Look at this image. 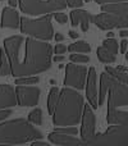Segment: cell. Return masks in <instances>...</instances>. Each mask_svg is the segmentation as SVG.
<instances>
[{
    "label": "cell",
    "mask_w": 128,
    "mask_h": 146,
    "mask_svg": "<svg viewBox=\"0 0 128 146\" xmlns=\"http://www.w3.org/2000/svg\"><path fill=\"white\" fill-rule=\"evenodd\" d=\"M103 46L108 49L109 51H111L114 55H117V54H118V41L114 40L113 37L105 38V40L103 41Z\"/></svg>",
    "instance_id": "cell-25"
},
{
    "label": "cell",
    "mask_w": 128,
    "mask_h": 146,
    "mask_svg": "<svg viewBox=\"0 0 128 146\" xmlns=\"http://www.w3.org/2000/svg\"><path fill=\"white\" fill-rule=\"evenodd\" d=\"M53 60L54 62H59V63H60V62H64L65 60V58H64L63 55H60V54H56V55L53 58Z\"/></svg>",
    "instance_id": "cell-36"
},
{
    "label": "cell",
    "mask_w": 128,
    "mask_h": 146,
    "mask_svg": "<svg viewBox=\"0 0 128 146\" xmlns=\"http://www.w3.org/2000/svg\"><path fill=\"white\" fill-rule=\"evenodd\" d=\"M8 3H9L10 7H15V5L18 4V0H7Z\"/></svg>",
    "instance_id": "cell-39"
},
{
    "label": "cell",
    "mask_w": 128,
    "mask_h": 146,
    "mask_svg": "<svg viewBox=\"0 0 128 146\" xmlns=\"http://www.w3.org/2000/svg\"><path fill=\"white\" fill-rule=\"evenodd\" d=\"M53 15H54V18H55L56 22L60 23V25H64V23H67V21H68L67 14H65V13H62L60 10H58V12H54Z\"/></svg>",
    "instance_id": "cell-28"
},
{
    "label": "cell",
    "mask_w": 128,
    "mask_h": 146,
    "mask_svg": "<svg viewBox=\"0 0 128 146\" xmlns=\"http://www.w3.org/2000/svg\"><path fill=\"white\" fill-rule=\"evenodd\" d=\"M40 78L37 76H27V77L15 78V85H36L38 83Z\"/></svg>",
    "instance_id": "cell-26"
},
{
    "label": "cell",
    "mask_w": 128,
    "mask_h": 146,
    "mask_svg": "<svg viewBox=\"0 0 128 146\" xmlns=\"http://www.w3.org/2000/svg\"><path fill=\"white\" fill-rule=\"evenodd\" d=\"M106 121L109 124H128V111L119 108H108Z\"/></svg>",
    "instance_id": "cell-17"
},
{
    "label": "cell",
    "mask_w": 128,
    "mask_h": 146,
    "mask_svg": "<svg viewBox=\"0 0 128 146\" xmlns=\"http://www.w3.org/2000/svg\"><path fill=\"white\" fill-rule=\"evenodd\" d=\"M109 82H110V74L104 71L100 76V91H99V105H103L105 98L109 92Z\"/></svg>",
    "instance_id": "cell-18"
},
{
    "label": "cell",
    "mask_w": 128,
    "mask_h": 146,
    "mask_svg": "<svg viewBox=\"0 0 128 146\" xmlns=\"http://www.w3.org/2000/svg\"><path fill=\"white\" fill-rule=\"evenodd\" d=\"M12 115V110L9 108H5V109H0V122L5 121L8 117Z\"/></svg>",
    "instance_id": "cell-29"
},
{
    "label": "cell",
    "mask_w": 128,
    "mask_h": 146,
    "mask_svg": "<svg viewBox=\"0 0 128 146\" xmlns=\"http://www.w3.org/2000/svg\"><path fill=\"white\" fill-rule=\"evenodd\" d=\"M54 38H55L56 42H60V41H63V40H64V36L62 35L60 32H56L55 35H54Z\"/></svg>",
    "instance_id": "cell-35"
},
{
    "label": "cell",
    "mask_w": 128,
    "mask_h": 146,
    "mask_svg": "<svg viewBox=\"0 0 128 146\" xmlns=\"http://www.w3.org/2000/svg\"><path fill=\"white\" fill-rule=\"evenodd\" d=\"M22 13L28 15H44L68 7L67 0H18Z\"/></svg>",
    "instance_id": "cell-7"
},
{
    "label": "cell",
    "mask_w": 128,
    "mask_h": 146,
    "mask_svg": "<svg viewBox=\"0 0 128 146\" xmlns=\"http://www.w3.org/2000/svg\"><path fill=\"white\" fill-rule=\"evenodd\" d=\"M95 114H94V108L88 104H85L82 111V118H81V139L83 142L90 141L95 136Z\"/></svg>",
    "instance_id": "cell-11"
},
{
    "label": "cell",
    "mask_w": 128,
    "mask_h": 146,
    "mask_svg": "<svg viewBox=\"0 0 128 146\" xmlns=\"http://www.w3.org/2000/svg\"><path fill=\"white\" fill-rule=\"evenodd\" d=\"M96 54H97V58L100 62H103V63L105 64H111L115 62V55H114L111 51H109L106 48H104L103 45L99 46L97 50H96Z\"/></svg>",
    "instance_id": "cell-20"
},
{
    "label": "cell",
    "mask_w": 128,
    "mask_h": 146,
    "mask_svg": "<svg viewBox=\"0 0 128 146\" xmlns=\"http://www.w3.org/2000/svg\"><path fill=\"white\" fill-rule=\"evenodd\" d=\"M87 68L85 66L70 62L65 67V76H64V86L67 87H73L76 90H83L86 86V80H87Z\"/></svg>",
    "instance_id": "cell-9"
},
{
    "label": "cell",
    "mask_w": 128,
    "mask_h": 146,
    "mask_svg": "<svg viewBox=\"0 0 128 146\" xmlns=\"http://www.w3.org/2000/svg\"><path fill=\"white\" fill-rule=\"evenodd\" d=\"M105 72H108L109 74H111L114 78H117L118 81L121 82H124L128 85V73L127 72H122V71H118L117 68L114 67H110V66H106L105 67Z\"/></svg>",
    "instance_id": "cell-23"
},
{
    "label": "cell",
    "mask_w": 128,
    "mask_h": 146,
    "mask_svg": "<svg viewBox=\"0 0 128 146\" xmlns=\"http://www.w3.org/2000/svg\"><path fill=\"white\" fill-rule=\"evenodd\" d=\"M0 26L4 28H18L21 26L19 13L13 7H5L1 12V22Z\"/></svg>",
    "instance_id": "cell-16"
},
{
    "label": "cell",
    "mask_w": 128,
    "mask_h": 146,
    "mask_svg": "<svg viewBox=\"0 0 128 146\" xmlns=\"http://www.w3.org/2000/svg\"><path fill=\"white\" fill-rule=\"evenodd\" d=\"M68 51H70V53H90L91 51V46L90 44H87L86 41L81 40V41H76V42L70 44L69 46H68Z\"/></svg>",
    "instance_id": "cell-22"
},
{
    "label": "cell",
    "mask_w": 128,
    "mask_h": 146,
    "mask_svg": "<svg viewBox=\"0 0 128 146\" xmlns=\"http://www.w3.org/2000/svg\"><path fill=\"white\" fill-rule=\"evenodd\" d=\"M70 62H74V63H88L90 62V56L86 55L85 53H73L69 56Z\"/></svg>",
    "instance_id": "cell-27"
},
{
    "label": "cell",
    "mask_w": 128,
    "mask_h": 146,
    "mask_svg": "<svg viewBox=\"0 0 128 146\" xmlns=\"http://www.w3.org/2000/svg\"><path fill=\"white\" fill-rule=\"evenodd\" d=\"M53 48L48 41L38 40L35 37L26 38L25 56L10 54L9 60L12 64V76L14 78L36 76L48 71L51 67Z\"/></svg>",
    "instance_id": "cell-1"
},
{
    "label": "cell",
    "mask_w": 128,
    "mask_h": 146,
    "mask_svg": "<svg viewBox=\"0 0 128 146\" xmlns=\"http://www.w3.org/2000/svg\"><path fill=\"white\" fill-rule=\"evenodd\" d=\"M83 106V96L76 88L65 86L60 90L58 103L51 114L54 126L67 127L78 124L82 118Z\"/></svg>",
    "instance_id": "cell-2"
},
{
    "label": "cell",
    "mask_w": 128,
    "mask_h": 146,
    "mask_svg": "<svg viewBox=\"0 0 128 146\" xmlns=\"http://www.w3.org/2000/svg\"><path fill=\"white\" fill-rule=\"evenodd\" d=\"M86 145L128 146V124H111L103 133H95V136L86 142Z\"/></svg>",
    "instance_id": "cell-6"
},
{
    "label": "cell",
    "mask_w": 128,
    "mask_h": 146,
    "mask_svg": "<svg viewBox=\"0 0 128 146\" xmlns=\"http://www.w3.org/2000/svg\"><path fill=\"white\" fill-rule=\"evenodd\" d=\"M94 17L95 15H92V13H90L88 10L73 8V10L70 12V21H72L70 25L73 27H77L78 25H81V28H82L83 32H87L90 23L94 22Z\"/></svg>",
    "instance_id": "cell-13"
},
{
    "label": "cell",
    "mask_w": 128,
    "mask_h": 146,
    "mask_svg": "<svg viewBox=\"0 0 128 146\" xmlns=\"http://www.w3.org/2000/svg\"><path fill=\"white\" fill-rule=\"evenodd\" d=\"M67 51V46L64 44H56L55 48H54V53L55 54H64Z\"/></svg>",
    "instance_id": "cell-31"
},
{
    "label": "cell",
    "mask_w": 128,
    "mask_h": 146,
    "mask_svg": "<svg viewBox=\"0 0 128 146\" xmlns=\"http://www.w3.org/2000/svg\"><path fill=\"white\" fill-rule=\"evenodd\" d=\"M106 36H108V37H114V33L111 32V30H110L108 33H106Z\"/></svg>",
    "instance_id": "cell-41"
},
{
    "label": "cell",
    "mask_w": 128,
    "mask_h": 146,
    "mask_svg": "<svg viewBox=\"0 0 128 146\" xmlns=\"http://www.w3.org/2000/svg\"><path fill=\"white\" fill-rule=\"evenodd\" d=\"M78 36H80V33H77L76 31H73V30L69 31V37H72V38H78Z\"/></svg>",
    "instance_id": "cell-37"
},
{
    "label": "cell",
    "mask_w": 128,
    "mask_h": 146,
    "mask_svg": "<svg viewBox=\"0 0 128 146\" xmlns=\"http://www.w3.org/2000/svg\"><path fill=\"white\" fill-rule=\"evenodd\" d=\"M95 1H96V3H97V0H95Z\"/></svg>",
    "instance_id": "cell-44"
},
{
    "label": "cell",
    "mask_w": 128,
    "mask_h": 146,
    "mask_svg": "<svg viewBox=\"0 0 128 146\" xmlns=\"http://www.w3.org/2000/svg\"><path fill=\"white\" fill-rule=\"evenodd\" d=\"M85 1H87V3H88V1H91V0H85Z\"/></svg>",
    "instance_id": "cell-43"
},
{
    "label": "cell",
    "mask_w": 128,
    "mask_h": 146,
    "mask_svg": "<svg viewBox=\"0 0 128 146\" xmlns=\"http://www.w3.org/2000/svg\"><path fill=\"white\" fill-rule=\"evenodd\" d=\"M12 74V64H10L9 56H8L7 51L0 50V76H9Z\"/></svg>",
    "instance_id": "cell-19"
},
{
    "label": "cell",
    "mask_w": 128,
    "mask_h": 146,
    "mask_svg": "<svg viewBox=\"0 0 128 146\" xmlns=\"http://www.w3.org/2000/svg\"><path fill=\"white\" fill-rule=\"evenodd\" d=\"M28 121L32 124H36V126H40L42 123V110L40 108H36L33 110L30 111L28 114Z\"/></svg>",
    "instance_id": "cell-24"
},
{
    "label": "cell",
    "mask_w": 128,
    "mask_h": 146,
    "mask_svg": "<svg viewBox=\"0 0 128 146\" xmlns=\"http://www.w3.org/2000/svg\"><path fill=\"white\" fill-rule=\"evenodd\" d=\"M40 88L30 85H17L15 95L19 106H36L40 100Z\"/></svg>",
    "instance_id": "cell-10"
},
{
    "label": "cell",
    "mask_w": 128,
    "mask_h": 146,
    "mask_svg": "<svg viewBox=\"0 0 128 146\" xmlns=\"http://www.w3.org/2000/svg\"><path fill=\"white\" fill-rule=\"evenodd\" d=\"M126 59H127V62H128V51H126Z\"/></svg>",
    "instance_id": "cell-42"
},
{
    "label": "cell",
    "mask_w": 128,
    "mask_h": 146,
    "mask_svg": "<svg viewBox=\"0 0 128 146\" xmlns=\"http://www.w3.org/2000/svg\"><path fill=\"white\" fill-rule=\"evenodd\" d=\"M94 23L104 31L128 28V1L103 4L101 13L94 17Z\"/></svg>",
    "instance_id": "cell-4"
},
{
    "label": "cell",
    "mask_w": 128,
    "mask_h": 146,
    "mask_svg": "<svg viewBox=\"0 0 128 146\" xmlns=\"http://www.w3.org/2000/svg\"><path fill=\"white\" fill-rule=\"evenodd\" d=\"M119 35H121L122 37H127L128 36V28H122L121 32H119Z\"/></svg>",
    "instance_id": "cell-38"
},
{
    "label": "cell",
    "mask_w": 128,
    "mask_h": 146,
    "mask_svg": "<svg viewBox=\"0 0 128 146\" xmlns=\"http://www.w3.org/2000/svg\"><path fill=\"white\" fill-rule=\"evenodd\" d=\"M42 139V132L23 118L0 123V145H22Z\"/></svg>",
    "instance_id": "cell-3"
},
{
    "label": "cell",
    "mask_w": 128,
    "mask_h": 146,
    "mask_svg": "<svg viewBox=\"0 0 128 146\" xmlns=\"http://www.w3.org/2000/svg\"><path fill=\"white\" fill-rule=\"evenodd\" d=\"M59 94H60V88H58V87H51L50 92H49V96H48V111H49L50 115L53 114L56 103H58Z\"/></svg>",
    "instance_id": "cell-21"
},
{
    "label": "cell",
    "mask_w": 128,
    "mask_h": 146,
    "mask_svg": "<svg viewBox=\"0 0 128 146\" xmlns=\"http://www.w3.org/2000/svg\"><path fill=\"white\" fill-rule=\"evenodd\" d=\"M117 69H118V71H122V72H127V68L126 67H123V66H118L117 67Z\"/></svg>",
    "instance_id": "cell-40"
},
{
    "label": "cell",
    "mask_w": 128,
    "mask_h": 146,
    "mask_svg": "<svg viewBox=\"0 0 128 146\" xmlns=\"http://www.w3.org/2000/svg\"><path fill=\"white\" fill-rule=\"evenodd\" d=\"M119 1H128V0H97V4H108V3H119Z\"/></svg>",
    "instance_id": "cell-32"
},
{
    "label": "cell",
    "mask_w": 128,
    "mask_h": 146,
    "mask_svg": "<svg viewBox=\"0 0 128 146\" xmlns=\"http://www.w3.org/2000/svg\"><path fill=\"white\" fill-rule=\"evenodd\" d=\"M49 141L54 145H60V146H82L85 145L82 139H77L74 135H68L59 132L54 129L53 132H50L48 136Z\"/></svg>",
    "instance_id": "cell-14"
},
{
    "label": "cell",
    "mask_w": 128,
    "mask_h": 146,
    "mask_svg": "<svg viewBox=\"0 0 128 146\" xmlns=\"http://www.w3.org/2000/svg\"><path fill=\"white\" fill-rule=\"evenodd\" d=\"M128 48V41L127 40H122L121 41V53H126Z\"/></svg>",
    "instance_id": "cell-33"
},
{
    "label": "cell",
    "mask_w": 128,
    "mask_h": 146,
    "mask_svg": "<svg viewBox=\"0 0 128 146\" xmlns=\"http://www.w3.org/2000/svg\"><path fill=\"white\" fill-rule=\"evenodd\" d=\"M128 106V85L121 82L110 74L108 92V108Z\"/></svg>",
    "instance_id": "cell-8"
},
{
    "label": "cell",
    "mask_w": 128,
    "mask_h": 146,
    "mask_svg": "<svg viewBox=\"0 0 128 146\" xmlns=\"http://www.w3.org/2000/svg\"><path fill=\"white\" fill-rule=\"evenodd\" d=\"M53 13L44 14L37 19H31L28 17L21 18V32L31 36V37L38 38L42 41H50L54 38V28H53Z\"/></svg>",
    "instance_id": "cell-5"
},
{
    "label": "cell",
    "mask_w": 128,
    "mask_h": 146,
    "mask_svg": "<svg viewBox=\"0 0 128 146\" xmlns=\"http://www.w3.org/2000/svg\"><path fill=\"white\" fill-rule=\"evenodd\" d=\"M18 105L15 90L10 85L0 83V109L12 108Z\"/></svg>",
    "instance_id": "cell-15"
},
{
    "label": "cell",
    "mask_w": 128,
    "mask_h": 146,
    "mask_svg": "<svg viewBox=\"0 0 128 146\" xmlns=\"http://www.w3.org/2000/svg\"><path fill=\"white\" fill-rule=\"evenodd\" d=\"M31 145H32V146H38V145H41V146H49L48 142L40 141V140H35V141H32V142H31Z\"/></svg>",
    "instance_id": "cell-34"
},
{
    "label": "cell",
    "mask_w": 128,
    "mask_h": 146,
    "mask_svg": "<svg viewBox=\"0 0 128 146\" xmlns=\"http://www.w3.org/2000/svg\"><path fill=\"white\" fill-rule=\"evenodd\" d=\"M87 101L94 109H97L99 106V94H97V74L96 69L91 67L87 73V86H85Z\"/></svg>",
    "instance_id": "cell-12"
},
{
    "label": "cell",
    "mask_w": 128,
    "mask_h": 146,
    "mask_svg": "<svg viewBox=\"0 0 128 146\" xmlns=\"http://www.w3.org/2000/svg\"><path fill=\"white\" fill-rule=\"evenodd\" d=\"M67 4L70 8H81L83 5V0H67Z\"/></svg>",
    "instance_id": "cell-30"
}]
</instances>
